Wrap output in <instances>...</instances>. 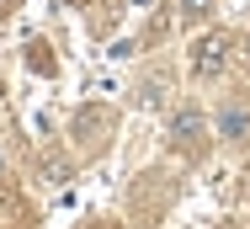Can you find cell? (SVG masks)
<instances>
[{"label": "cell", "mask_w": 250, "mask_h": 229, "mask_svg": "<svg viewBox=\"0 0 250 229\" xmlns=\"http://www.w3.org/2000/svg\"><path fill=\"white\" fill-rule=\"evenodd\" d=\"M224 53H229V38H224V32H208V38L192 48V69H197L202 80H213V75L224 69Z\"/></svg>", "instance_id": "7a4b0ae2"}, {"label": "cell", "mask_w": 250, "mask_h": 229, "mask_svg": "<svg viewBox=\"0 0 250 229\" xmlns=\"http://www.w3.org/2000/svg\"><path fill=\"white\" fill-rule=\"evenodd\" d=\"M218 229H245V224H218Z\"/></svg>", "instance_id": "52a82bcc"}, {"label": "cell", "mask_w": 250, "mask_h": 229, "mask_svg": "<svg viewBox=\"0 0 250 229\" xmlns=\"http://www.w3.org/2000/svg\"><path fill=\"white\" fill-rule=\"evenodd\" d=\"M202 134H208V128H202V112H197V107H181L176 123H170V144H176L181 155H197V149H202Z\"/></svg>", "instance_id": "6da1fadb"}, {"label": "cell", "mask_w": 250, "mask_h": 229, "mask_svg": "<svg viewBox=\"0 0 250 229\" xmlns=\"http://www.w3.org/2000/svg\"><path fill=\"white\" fill-rule=\"evenodd\" d=\"M218 134H224V138H250V112H245V107H224Z\"/></svg>", "instance_id": "3957f363"}, {"label": "cell", "mask_w": 250, "mask_h": 229, "mask_svg": "<svg viewBox=\"0 0 250 229\" xmlns=\"http://www.w3.org/2000/svg\"><path fill=\"white\" fill-rule=\"evenodd\" d=\"M64 5H80V0H64Z\"/></svg>", "instance_id": "ba28073f"}, {"label": "cell", "mask_w": 250, "mask_h": 229, "mask_svg": "<svg viewBox=\"0 0 250 229\" xmlns=\"http://www.w3.org/2000/svg\"><path fill=\"white\" fill-rule=\"evenodd\" d=\"M208 11H213V0H181V16H187V22H197Z\"/></svg>", "instance_id": "277c9868"}, {"label": "cell", "mask_w": 250, "mask_h": 229, "mask_svg": "<svg viewBox=\"0 0 250 229\" xmlns=\"http://www.w3.org/2000/svg\"><path fill=\"white\" fill-rule=\"evenodd\" d=\"M11 5H16V0H0V16H5V11H11Z\"/></svg>", "instance_id": "8992f818"}, {"label": "cell", "mask_w": 250, "mask_h": 229, "mask_svg": "<svg viewBox=\"0 0 250 229\" xmlns=\"http://www.w3.org/2000/svg\"><path fill=\"white\" fill-rule=\"evenodd\" d=\"M27 53H32V69H43V75H53V59H48V48H43V43H32Z\"/></svg>", "instance_id": "5b68a950"}]
</instances>
